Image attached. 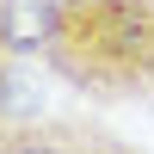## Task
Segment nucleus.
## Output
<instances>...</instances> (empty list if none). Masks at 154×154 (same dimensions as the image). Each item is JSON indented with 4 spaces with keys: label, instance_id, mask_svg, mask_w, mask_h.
Here are the masks:
<instances>
[{
    "label": "nucleus",
    "instance_id": "nucleus-4",
    "mask_svg": "<svg viewBox=\"0 0 154 154\" xmlns=\"http://www.w3.org/2000/svg\"><path fill=\"white\" fill-rule=\"evenodd\" d=\"M93 154H142V148H136V142H123V136H111V130H105V136H99V148H93Z\"/></svg>",
    "mask_w": 154,
    "mask_h": 154
},
{
    "label": "nucleus",
    "instance_id": "nucleus-2",
    "mask_svg": "<svg viewBox=\"0 0 154 154\" xmlns=\"http://www.w3.org/2000/svg\"><path fill=\"white\" fill-rule=\"evenodd\" d=\"M99 123H74V117H12L0 123V154H93L99 148Z\"/></svg>",
    "mask_w": 154,
    "mask_h": 154
},
{
    "label": "nucleus",
    "instance_id": "nucleus-1",
    "mask_svg": "<svg viewBox=\"0 0 154 154\" xmlns=\"http://www.w3.org/2000/svg\"><path fill=\"white\" fill-rule=\"evenodd\" d=\"M37 62L93 105H154V0H56Z\"/></svg>",
    "mask_w": 154,
    "mask_h": 154
},
{
    "label": "nucleus",
    "instance_id": "nucleus-3",
    "mask_svg": "<svg viewBox=\"0 0 154 154\" xmlns=\"http://www.w3.org/2000/svg\"><path fill=\"white\" fill-rule=\"evenodd\" d=\"M31 56H19L12 49V37H6V19H0V123H12V117H31V99H25V80H19V68Z\"/></svg>",
    "mask_w": 154,
    "mask_h": 154
}]
</instances>
